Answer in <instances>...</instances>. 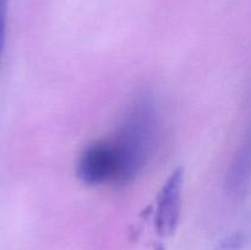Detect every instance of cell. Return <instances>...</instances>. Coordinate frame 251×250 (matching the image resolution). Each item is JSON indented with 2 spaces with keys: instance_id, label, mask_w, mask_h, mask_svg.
<instances>
[{
  "instance_id": "obj_6",
  "label": "cell",
  "mask_w": 251,
  "mask_h": 250,
  "mask_svg": "<svg viewBox=\"0 0 251 250\" xmlns=\"http://www.w3.org/2000/svg\"><path fill=\"white\" fill-rule=\"evenodd\" d=\"M242 245V239L239 237H230L226 239L221 245L222 250H235Z\"/></svg>"
},
{
  "instance_id": "obj_2",
  "label": "cell",
  "mask_w": 251,
  "mask_h": 250,
  "mask_svg": "<svg viewBox=\"0 0 251 250\" xmlns=\"http://www.w3.org/2000/svg\"><path fill=\"white\" fill-rule=\"evenodd\" d=\"M77 176L91 186L117 181V161L108 141H97L90 145L77 162Z\"/></svg>"
},
{
  "instance_id": "obj_5",
  "label": "cell",
  "mask_w": 251,
  "mask_h": 250,
  "mask_svg": "<svg viewBox=\"0 0 251 250\" xmlns=\"http://www.w3.org/2000/svg\"><path fill=\"white\" fill-rule=\"evenodd\" d=\"M7 14H9V0H0V68H1L5 44H6Z\"/></svg>"
},
{
  "instance_id": "obj_3",
  "label": "cell",
  "mask_w": 251,
  "mask_h": 250,
  "mask_svg": "<svg viewBox=\"0 0 251 250\" xmlns=\"http://www.w3.org/2000/svg\"><path fill=\"white\" fill-rule=\"evenodd\" d=\"M183 178V169L176 168L162 186L157 199L156 227L162 235H171L178 225L181 207Z\"/></svg>"
},
{
  "instance_id": "obj_1",
  "label": "cell",
  "mask_w": 251,
  "mask_h": 250,
  "mask_svg": "<svg viewBox=\"0 0 251 250\" xmlns=\"http://www.w3.org/2000/svg\"><path fill=\"white\" fill-rule=\"evenodd\" d=\"M159 137V114L151 96L141 95L123 118L119 130L109 140L117 161V181L125 185L140 175L156 151Z\"/></svg>"
},
{
  "instance_id": "obj_4",
  "label": "cell",
  "mask_w": 251,
  "mask_h": 250,
  "mask_svg": "<svg viewBox=\"0 0 251 250\" xmlns=\"http://www.w3.org/2000/svg\"><path fill=\"white\" fill-rule=\"evenodd\" d=\"M249 146L245 145L243 149H240L233 161L227 175V189L229 193H239L247 183L248 176H249Z\"/></svg>"
}]
</instances>
